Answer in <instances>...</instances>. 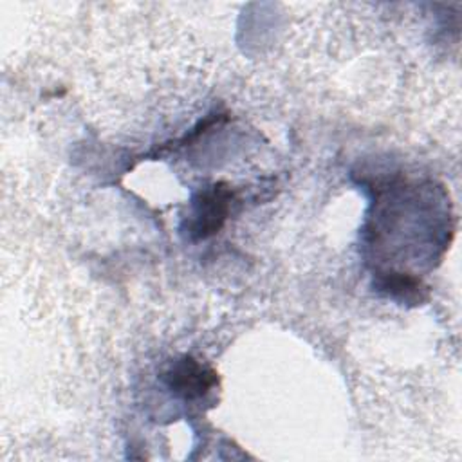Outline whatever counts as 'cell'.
Returning a JSON list of instances; mask_svg holds the SVG:
<instances>
[{"label":"cell","instance_id":"6da1fadb","mask_svg":"<svg viewBox=\"0 0 462 462\" xmlns=\"http://www.w3.org/2000/svg\"><path fill=\"white\" fill-rule=\"evenodd\" d=\"M233 191L217 182L200 189L191 199V211L186 220V229L191 240H204L218 233L229 215Z\"/></svg>","mask_w":462,"mask_h":462},{"label":"cell","instance_id":"7a4b0ae2","mask_svg":"<svg viewBox=\"0 0 462 462\" xmlns=\"http://www.w3.org/2000/svg\"><path fill=\"white\" fill-rule=\"evenodd\" d=\"M162 379L175 395L184 401H195L217 384V372L191 356H182L171 363Z\"/></svg>","mask_w":462,"mask_h":462},{"label":"cell","instance_id":"3957f363","mask_svg":"<svg viewBox=\"0 0 462 462\" xmlns=\"http://www.w3.org/2000/svg\"><path fill=\"white\" fill-rule=\"evenodd\" d=\"M383 289L392 296L410 300L411 296L419 294V280L406 274H386L383 278Z\"/></svg>","mask_w":462,"mask_h":462}]
</instances>
